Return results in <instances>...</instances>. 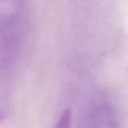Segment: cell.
<instances>
[{
    "label": "cell",
    "mask_w": 128,
    "mask_h": 128,
    "mask_svg": "<svg viewBox=\"0 0 128 128\" xmlns=\"http://www.w3.org/2000/svg\"><path fill=\"white\" fill-rule=\"evenodd\" d=\"M20 24L17 16H9L2 23L1 31V65L2 69L9 68L15 59L20 40Z\"/></svg>",
    "instance_id": "6da1fadb"
},
{
    "label": "cell",
    "mask_w": 128,
    "mask_h": 128,
    "mask_svg": "<svg viewBox=\"0 0 128 128\" xmlns=\"http://www.w3.org/2000/svg\"><path fill=\"white\" fill-rule=\"evenodd\" d=\"M80 128H116L113 110L103 102L90 106L81 118Z\"/></svg>",
    "instance_id": "7a4b0ae2"
},
{
    "label": "cell",
    "mask_w": 128,
    "mask_h": 128,
    "mask_svg": "<svg viewBox=\"0 0 128 128\" xmlns=\"http://www.w3.org/2000/svg\"><path fill=\"white\" fill-rule=\"evenodd\" d=\"M71 127V114L69 110H65L61 113L54 128H70Z\"/></svg>",
    "instance_id": "3957f363"
}]
</instances>
